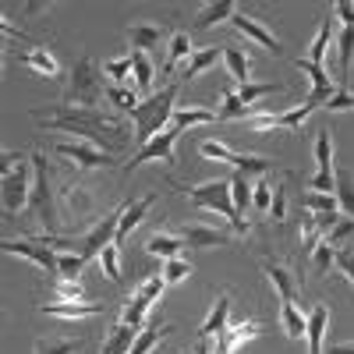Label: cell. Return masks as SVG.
<instances>
[{
    "instance_id": "obj_1",
    "label": "cell",
    "mask_w": 354,
    "mask_h": 354,
    "mask_svg": "<svg viewBox=\"0 0 354 354\" xmlns=\"http://www.w3.org/2000/svg\"><path fill=\"white\" fill-rule=\"evenodd\" d=\"M39 124L46 131H68L75 135L78 142H88V145H96V149L117 156V153H124L128 145H131V131L117 121V117L103 113L100 106H57L53 113H39Z\"/></svg>"
},
{
    "instance_id": "obj_2",
    "label": "cell",
    "mask_w": 354,
    "mask_h": 354,
    "mask_svg": "<svg viewBox=\"0 0 354 354\" xmlns=\"http://www.w3.org/2000/svg\"><path fill=\"white\" fill-rule=\"evenodd\" d=\"M174 110H177V85H167V88H160V93L145 96V100L128 113L131 124H135V142L145 145L149 138H156L160 131H167Z\"/></svg>"
},
{
    "instance_id": "obj_3",
    "label": "cell",
    "mask_w": 354,
    "mask_h": 354,
    "mask_svg": "<svg viewBox=\"0 0 354 354\" xmlns=\"http://www.w3.org/2000/svg\"><path fill=\"white\" fill-rule=\"evenodd\" d=\"M174 192H185L198 209H213V213H223L230 220V227L238 234H248V220L238 216L234 209V198H230V177H216V181H205V185H177Z\"/></svg>"
},
{
    "instance_id": "obj_4",
    "label": "cell",
    "mask_w": 354,
    "mask_h": 354,
    "mask_svg": "<svg viewBox=\"0 0 354 354\" xmlns=\"http://www.w3.org/2000/svg\"><path fill=\"white\" fill-rule=\"evenodd\" d=\"M21 153L4 149V185H0V202H4V216H15L21 209H28V195H32V174Z\"/></svg>"
},
{
    "instance_id": "obj_5",
    "label": "cell",
    "mask_w": 354,
    "mask_h": 354,
    "mask_svg": "<svg viewBox=\"0 0 354 354\" xmlns=\"http://www.w3.org/2000/svg\"><path fill=\"white\" fill-rule=\"evenodd\" d=\"M28 213L36 216L43 234L57 230V202H53V188H50V167L43 153H32V195H28Z\"/></svg>"
},
{
    "instance_id": "obj_6",
    "label": "cell",
    "mask_w": 354,
    "mask_h": 354,
    "mask_svg": "<svg viewBox=\"0 0 354 354\" xmlns=\"http://www.w3.org/2000/svg\"><path fill=\"white\" fill-rule=\"evenodd\" d=\"M103 96H106V85H100V71L93 68L88 57H78L64 85V106H100Z\"/></svg>"
},
{
    "instance_id": "obj_7",
    "label": "cell",
    "mask_w": 354,
    "mask_h": 354,
    "mask_svg": "<svg viewBox=\"0 0 354 354\" xmlns=\"http://www.w3.org/2000/svg\"><path fill=\"white\" fill-rule=\"evenodd\" d=\"M163 287H167V280L163 277H149L145 280L131 298H128V305L121 308V322L124 326H135V330H142V322H145V315H149V308L160 301V294H163Z\"/></svg>"
},
{
    "instance_id": "obj_8",
    "label": "cell",
    "mask_w": 354,
    "mask_h": 354,
    "mask_svg": "<svg viewBox=\"0 0 354 354\" xmlns=\"http://www.w3.org/2000/svg\"><path fill=\"white\" fill-rule=\"evenodd\" d=\"M53 153H57V156H64V160H71V163H75V167H82V170H106V167H121V160H117V156H110V153L96 149V145H88V142H78V138H71V142H57V145H53Z\"/></svg>"
},
{
    "instance_id": "obj_9",
    "label": "cell",
    "mask_w": 354,
    "mask_h": 354,
    "mask_svg": "<svg viewBox=\"0 0 354 354\" xmlns=\"http://www.w3.org/2000/svg\"><path fill=\"white\" fill-rule=\"evenodd\" d=\"M0 252H8V255H18V259H28L32 266H39L43 273H57V252L50 248L46 238H8V241H0Z\"/></svg>"
},
{
    "instance_id": "obj_10",
    "label": "cell",
    "mask_w": 354,
    "mask_h": 354,
    "mask_svg": "<svg viewBox=\"0 0 354 354\" xmlns=\"http://www.w3.org/2000/svg\"><path fill=\"white\" fill-rule=\"evenodd\" d=\"M121 213H124V205H121V209H113V213H106L100 223H93V227L82 234V259H85V262H88V259H100V252H103L106 245H113Z\"/></svg>"
},
{
    "instance_id": "obj_11",
    "label": "cell",
    "mask_w": 354,
    "mask_h": 354,
    "mask_svg": "<svg viewBox=\"0 0 354 354\" xmlns=\"http://www.w3.org/2000/svg\"><path fill=\"white\" fill-rule=\"evenodd\" d=\"M177 135H181L177 128H167V131H160L156 138H149V142L138 149V156H131V160L124 163V170L131 174V170H138L142 163H156V160L170 163V160H174V142H177Z\"/></svg>"
},
{
    "instance_id": "obj_12",
    "label": "cell",
    "mask_w": 354,
    "mask_h": 354,
    "mask_svg": "<svg viewBox=\"0 0 354 354\" xmlns=\"http://www.w3.org/2000/svg\"><path fill=\"white\" fill-rule=\"evenodd\" d=\"M177 238L188 248H223V245H230V234L213 227V223H185Z\"/></svg>"
},
{
    "instance_id": "obj_13",
    "label": "cell",
    "mask_w": 354,
    "mask_h": 354,
    "mask_svg": "<svg viewBox=\"0 0 354 354\" xmlns=\"http://www.w3.org/2000/svg\"><path fill=\"white\" fill-rule=\"evenodd\" d=\"M230 25H234V28H238V32H241V36H248L252 43H259V46H266V50H270V53H277V57L283 53V46H280V39H277V36H273V32H270V28H266L262 21H255L252 15H234V18H230Z\"/></svg>"
},
{
    "instance_id": "obj_14",
    "label": "cell",
    "mask_w": 354,
    "mask_h": 354,
    "mask_svg": "<svg viewBox=\"0 0 354 354\" xmlns=\"http://www.w3.org/2000/svg\"><path fill=\"white\" fill-rule=\"evenodd\" d=\"M156 205V195H142V198H135V202H124V213H121V223H117V238H113V245L121 248L124 241H128V234L142 223V216L149 213Z\"/></svg>"
},
{
    "instance_id": "obj_15",
    "label": "cell",
    "mask_w": 354,
    "mask_h": 354,
    "mask_svg": "<svg viewBox=\"0 0 354 354\" xmlns=\"http://www.w3.org/2000/svg\"><path fill=\"white\" fill-rule=\"evenodd\" d=\"M262 333V322L259 319H245V322H227V330L220 333V351H227V354H234V351H241L252 337H259Z\"/></svg>"
},
{
    "instance_id": "obj_16",
    "label": "cell",
    "mask_w": 354,
    "mask_h": 354,
    "mask_svg": "<svg viewBox=\"0 0 354 354\" xmlns=\"http://www.w3.org/2000/svg\"><path fill=\"white\" fill-rule=\"evenodd\" d=\"M262 273L273 280V287H277V294H280V301H294V294H298V287H301V277H294L283 262H277V259H266L262 262Z\"/></svg>"
},
{
    "instance_id": "obj_17",
    "label": "cell",
    "mask_w": 354,
    "mask_h": 354,
    "mask_svg": "<svg viewBox=\"0 0 354 354\" xmlns=\"http://www.w3.org/2000/svg\"><path fill=\"white\" fill-rule=\"evenodd\" d=\"M220 61H223V46H205V50H195V53L188 57V64H185V71H181L185 85H188L192 78L205 75V71H213V68H216Z\"/></svg>"
},
{
    "instance_id": "obj_18",
    "label": "cell",
    "mask_w": 354,
    "mask_h": 354,
    "mask_svg": "<svg viewBox=\"0 0 354 354\" xmlns=\"http://www.w3.org/2000/svg\"><path fill=\"white\" fill-rule=\"evenodd\" d=\"M227 322H230V294L220 290V298H216V305L209 308V315H205L198 337H220V333L227 330Z\"/></svg>"
},
{
    "instance_id": "obj_19",
    "label": "cell",
    "mask_w": 354,
    "mask_h": 354,
    "mask_svg": "<svg viewBox=\"0 0 354 354\" xmlns=\"http://www.w3.org/2000/svg\"><path fill=\"white\" fill-rule=\"evenodd\" d=\"M234 15H238V4L234 0H213V4H202V11L195 15V28H213L220 21H230Z\"/></svg>"
},
{
    "instance_id": "obj_20",
    "label": "cell",
    "mask_w": 354,
    "mask_h": 354,
    "mask_svg": "<svg viewBox=\"0 0 354 354\" xmlns=\"http://www.w3.org/2000/svg\"><path fill=\"white\" fill-rule=\"evenodd\" d=\"M326 326H330V308L319 301V305L308 312V330H305L308 354H322V337H326Z\"/></svg>"
},
{
    "instance_id": "obj_21",
    "label": "cell",
    "mask_w": 354,
    "mask_h": 354,
    "mask_svg": "<svg viewBox=\"0 0 354 354\" xmlns=\"http://www.w3.org/2000/svg\"><path fill=\"white\" fill-rule=\"evenodd\" d=\"M39 312L57 315V319H93V315H100L103 308L93 305V301H85V305H78V301H43Z\"/></svg>"
},
{
    "instance_id": "obj_22",
    "label": "cell",
    "mask_w": 354,
    "mask_h": 354,
    "mask_svg": "<svg viewBox=\"0 0 354 354\" xmlns=\"http://www.w3.org/2000/svg\"><path fill=\"white\" fill-rule=\"evenodd\" d=\"M195 124H216V113L205 106H177L170 117V128H177V131H188Z\"/></svg>"
},
{
    "instance_id": "obj_23",
    "label": "cell",
    "mask_w": 354,
    "mask_h": 354,
    "mask_svg": "<svg viewBox=\"0 0 354 354\" xmlns=\"http://www.w3.org/2000/svg\"><path fill=\"white\" fill-rule=\"evenodd\" d=\"M185 248V241L177 238V234H167V230H153L149 241H145V252L156 255V259H177Z\"/></svg>"
},
{
    "instance_id": "obj_24",
    "label": "cell",
    "mask_w": 354,
    "mask_h": 354,
    "mask_svg": "<svg viewBox=\"0 0 354 354\" xmlns=\"http://www.w3.org/2000/svg\"><path fill=\"white\" fill-rule=\"evenodd\" d=\"M337 53H340V75H337V85L344 88L347 78H351V61H354V25H340V32H337Z\"/></svg>"
},
{
    "instance_id": "obj_25",
    "label": "cell",
    "mask_w": 354,
    "mask_h": 354,
    "mask_svg": "<svg viewBox=\"0 0 354 354\" xmlns=\"http://www.w3.org/2000/svg\"><path fill=\"white\" fill-rule=\"evenodd\" d=\"M138 333H142V330L124 326V322H117V326L110 330V337L103 340V354H131V347H135Z\"/></svg>"
},
{
    "instance_id": "obj_26",
    "label": "cell",
    "mask_w": 354,
    "mask_h": 354,
    "mask_svg": "<svg viewBox=\"0 0 354 354\" xmlns=\"http://www.w3.org/2000/svg\"><path fill=\"white\" fill-rule=\"evenodd\" d=\"M248 117H255L252 106H245L234 88H223V106H220V113H216V124H230V121H241V124H245Z\"/></svg>"
},
{
    "instance_id": "obj_27",
    "label": "cell",
    "mask_w": 354,
    "mask_h": 354,
    "mask_svg": "<svg viewBox=\"0 0 354 354\" xmlns=\"http://www.w3.org/2000/svg\"><path fill=\"white\" fill-rule=\"evenodd\" d=\"M333 195H337V205H340V213L344 216H354V174L351 170H337L333 177Z\"/></svg>"
},
{
    "instance_id": "obj_28",
    "label": "cell",
    "mask_w": 354,
    "mask_h": 354,
    "mask_svg": "<svg viewBox=\"0 0 354 354\" xmlns=\"http://www.w3.org/2000/svg\"><path fill=\"white\" fill-rule=\"evenodd\" d=\"M167 36V28L163 25H128V43L135 46V50H153L160 39Z\"/></svg>"
},
{
    "instance_id": "obj_29",
    "label": "cell",
    "mask_w": 354,
    "mask_h": 354,
    "mask_svg": "<svg viewBox=\"0 0 354 354\" xmlns=\"http://www.w3.org/2000/svg\"><path fill=\"white\" fill-rule=\"evenodd\" d=\"M18 64L39 71L43 78H57V75H61V68H57V61H53V53H46V50H25V53H18Z\"/></svg>"
},
{
    "instance_id": "obj_30",
    "label": "cell",
    "mask_w": 354,
    "mask_h": 354,
    "mask_svg": "<svg viewBox=\"0 0 354 354\" xmlns=\"http://www.w3.org/2000/svg\"><path fill=\"white\" fill-rule=\"evenodd\" d=\"M280 322H283V333H287L290 340H301L305 330H308V315H301L294 301H283V305H280Z\"/></svg>"
},
{
    "instance_id": "obj_31",
    "label": "cell",
    "mask_w": 354,
    "mask_h": 354,
    "mask_svg": "<svg viewBox=\"0 0 354 354\" xmlns=\"http://www.w3.org/2000/svg\"><path fill=\"white\" fill-rule=\"evenodd\" d=\"M185 57H192V39H188V32H177L170 36V50H167V64H163V75H174V68L185 61Z\"/></svg>"
},
{
    "instance_id": "obj_32",
    "label": "cell",
    "mask_w": 354,
    "mask_h": 354,
    "mask_svg": "<svg viewBox=\"0 0 354 354\" xmlns=\"http://www.w3.org/2000/svg\"><path fill=\"white\" fill-rule=\"evenodd\" d=\"M223 64H227L230 78L238 82V85H245V82H248V75H252L248 68H252V64H248V57H245L238 46H223Z\"/></svg>"
},
{
    "instance_id": "obj_33",
    "label": "cell",
    "mask_w": 354,
    "mask_h": 354,
    "mask_svg": "<svg viewBox=\"0 0 354 354\" xmlns=\"http://www.w3.org/2000/svg\"><path fill=\"white\" fill-rule=\"evenodd\" d=\"M230 198H234V209H238V216L245 220V213L252 209V181L241 174L230 177Z\"/></svg>"
},
{
    "instance_id": "obj_34",
    "label": "cell",
    "mask_w": 354,
    "mask_h": 354,
    "mask_svg": "<svg viewBox=\"0 0 354 354\" xmlns=\"http://www.w3.org/2000/svg\"><path fill=\"white\" fill-rule=\"evenodd\" d=\"M273 93H283V85H277V82H245V85H238V100L245 106H252L262 96H273Z\"/></svg>"
},
{
    "instance_id": "obj_35",
    "label": "cell",
    "mask_w": 354,
    "mask_h": 354,
    "mask_svg": "<svg viewBox=\"0 0 354 354\" xmlns=\"http://www.w3.org/2000/svg\"><path fill=\"white\" fill-rule=\"evenodd\" d=\"M131 68H135V85H138V93L149 96V88H153V64H149V57H145L142 50H131Z\"/></svg>"
},
{
    "instance_id": "obj_36",
    "label": "cell",
    "mask_w": 354,
    "mask_h": 354,
    "mask_svg": "<svg viewBox=\"0 0 354 354\" xmlns=\"http://www.w3.org/2000/svg\"><path fill=\"white\" fill-rule=\"evenodd\" d=\"M337 39V32H333V21L326 18L319 25V32H315V39H312V50H308V61L312 64H322V57H326V46Z\"/></svg>"
},
{
    "instance_id": "obj_37",
    "label": "cell",
    "mask_w": 354,
    "mask_h": 354,
    "mask_svg": "<svg viewBox=\"0 0 354 354\" xmlns=\"http://www.w3.org/2000/svg\"><path fill=\"white\" fill-rule=\"evenodd\" d=\"M106 100L121 110V113H131L142 100H138V93L135 88H128V85H106Z\"/></svg>"
},
{
    "instance_id": "obj_38",
    "label": "cell",
    "mask_w": 354,
    "mask_h": 354,
    "mask_svg": "<svg viewBox=\"0 0 354 354\" xmlns=\"http://www.w3.org/2000/svg\"><path fill=\"white\" fill-rule=\"evenodd\" d=\"M85 266L88 262L82 255H75V252H57V277L61 280H78Z\"/></svg>"
},
{
    "instance_id": "obj_39",
    "label": "cell",
    "mask_w": 354,
    "mask_h": 354,
    "mask_svg": "<svg viewBox=\"0 0 354 354\" xmlns=\"http://www.w3.org/2000/svg\"><path fill=\"white\" fill-rule=\"evenodd\" d=\"M305 209H312L315 216H333V213H340V205H337V195L308 192V195H305Z\"/></svg>"
},
{
    "instance_id": "obj_40",
    "label": "cell",
    "mask_w": 354,
    "mask_h": 354,
    "mask_svg": "<svg viewBox=\"0 0 354 354\" xmlns=\"http://www.w3.org/2000/svg\"><path fill=\"white\" fill-rule=\"evenodd\" d=\"M103 71L110 75V85H124L128 78H135L131 53H128V57H113V61H106V64H103Z\"/></svg>"
},
{
    "instance_id": "obj_41",
    "label": "cell",
    "mask_w": 354,
    "mask_h": 354,
    "mask_svg": "<svg viewBox=\"0 0 354 354\" xmlns=\"http://www.w3.org/2000/svg\"><path fill=\"white\" fill-rule=\"evenodd\" d=\"M170 333V326H145L142 333H138V340H135V347H131V354H149L163 337Z\"/></svg>"
},
{
    "instance_id": "obj_42",
    "label": "cell",
    "mask_w": 354,
    "mask_h": 354,
    "mask_svg": "<svg viewBox=\"0 0 354 354\" xmlns=\"http://www.w3.org/2000/svg\"><path fill=\"white\" fill-rule=\"evenodd\" d=\"M312 266L319 273H330L333 266H337V248L333 245H326V241H319L315 245V252H312Z\"/></svg>"
},
{
    "instance_id": "obj_43",
    "label": "cell",
    "mask_w": 354,
    "mask_h": 354,
    "mask_svg": "<svg viewBox=\"0 0 354 354\" xmlns=\"http://www.w3.org/2000/svg\"><path fill=\"white\" fill-rule=\"evenodd\" d=\"M188 273H192V262L177 255V259H167V266H163V273H160V277H163L167 283H181Z\"/></svg>"
},
{
    "instance_id": "obj_44",
    "label": "cell",
    "mask_w": 354,
    "mask_h": 354,
    "mask_svg": "<svg viewBox=\"0 0 354 354\" xmlns=\"http://www.w3.org/2000/svg\"><path fill=\"white\" fill-rule=\"evenodd\" d=\"M53 298L57 301H78V305H85V290H82L78 280H61L53 287Z\"/></svg>"
},
{
    "instance_id": "obj_45",
    "label": "cell",
    "mask_w": 354,
    "mask_h": 354,
    "mask_svg": "<svg viewBox=\"0 0 354 354\" xmlns=\"http://www.w3.org/2000/svg\"><path fill=\"white\" fill-rule=\"evenodd\" d=\"M82 344L78 340H53V337H43L36 344V354H75Z\"/></svg>"
},
{
    "instance_id": "obj_46",
    "label": "cell",
    "mask_w": 354,
    "mask_h": 354,
    "mask_svg": "<svg viewBox=\"0 0 354 354\" xmlns=\"http://www.w3.org/2000/svg\"><path fill=\"white\" fill-rule=\"evenodd\" d=\"M354 234V216H340L337 223H333V230H330V238H322L326 245H333V248H340L347 238Z\"/></svg>"
},
{
    "instance_id": "obj_47",
    "label": "cell",
    "mask_w": 354,
    "mask_h": 354,
    "mask_svg": "<svg viewBox=\"0 0 354 354\" xmlns=\"http://www.w3.org/2000/svg\"><path fill=\"white\" fill-rule=\"evenodd\" d=\"M100 266H103V273H106V280H121V262H117V245H106L103 252H100Z\"/></svg>"
},
{
    "instance_id": "obj_48",
    "label": "cell",
    "mask_w": 354,
    "mask_h": 354,
    "mask_svg": "<svg viewBox=\"0 0 354 354\" xmlns=\"http://www.w3.org/2000/svg\"><path fill=\"white\" fill-rule=\"evenodd\" d=\"M270 202H273L270 185H266V181L252 185V209H255V213H270Z\"/></svg>"
},
{
    "instance_id": "obj_49",
    "label": "cell",
    "mask_w": 354,
    "mask_h": 354,
    "mask_svg": "<svg viewBox=\"0 0 354 354\" xmlns=\"http://www.w3.org/2000/svg\"><path fill=\"white\" fill-rule=\"evenodd\" d=\"M344 110H354V96L347 88H337L333 100H326V113H344Z\"/></svg>"
},
{
    "instance_id": "obj_50",
    "label": "cell",
    "mask_w": 354,
    "mask_h": 354,
    "mask_svg": "<svg viewBox=\"0 0 354 354\" xmlns=\"http://www.w3.org/2000/svg\"><path fill=\"white\" fill-rule=\"evenodd\" d=\"M337 270L354 283V252H347V248H337Z\"/></svg>"
},
{
    "instance_id": "obj_51",
    "label": "cell",
    "mask_w": 354,
    "mask_h": 354,
    "mask_svg": "<svg viewBox=\"0 0 354 354\" xmlns=\"http://www.w3.org/2000/svg\"><path fill=\"white\" fill-rule=\"evenodd\" d=\"M270 216H273V220H283V216H287V192H283V188H277V192H273Z\"/></svg>"
},
{
    "instance_id": "obj_52",
    "label": "cell",
    "mask_w": 354,
    "mask_h": 354,
    "mask_svg": "<svg viewBox=\"0 0 354 354\" xmlns=\"http://www.w3.org/2000/svg\"><path fill=\"white\" fill-rule=\"evenodd\" d=\"M333 11H337L340 25H354V4H351V0H337Z\"/></svg>"
},
{
    "instance_id": "obj_53",
    "label": "cell",
    "mask_w": 354,
    "mask_h": 354,
    "mask_svg": "<svg viewBox=\"0 0 354 354\" xmlns=\"http://www.w3.org/2000/svg\"><path fill=\"white\" fill-rule=\"evenodd\" d=\"M192 354H209V337H198V344L192 347Z\"/></svg>"
},
{
    "instance_id": "obj_54",
    "label": "cell",
    "mask_w": 354,
    "mask_h": 354,
    "mask_svg": "<svg viewBox=\"0 0 354 354\" xmlns=\"http://www.w3.org/2000/svg\"><path fill=\"white\" fill-rule=\"evenodd\" d=\"M330 354H354V344H333Z\"/></svg>"
},
{
    "instance_id": "obj_55",
    "label": "cell",
    "mask_w": 354,
    "mask_h": 354,
    "mask_svg": "<svg viewBox=\"0 0 354 354\" xmlns=\"http://www.w3.org/2000/svg\"><path fill=\"white\" fill-rule=\"evenodd\" d=\"M216 354H227V351H220V347H216Z\"/></svg>"
}]
</instances>
